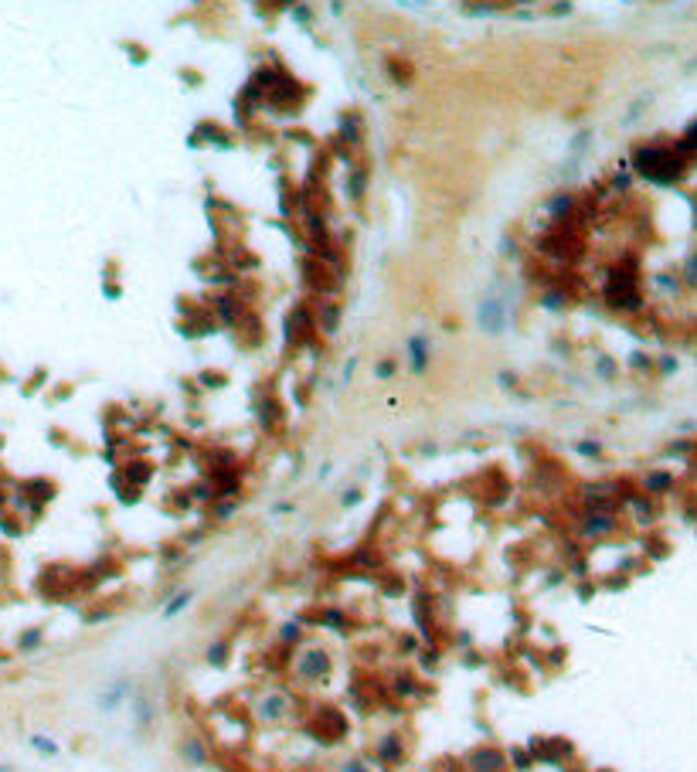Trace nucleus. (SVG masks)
I'll list each match as a JSON object with an SVG mask.
<instances>
[{"label": "nucleus", "instance_id": "obj_8", "mask_svg": "<svg viewBox=\"0 0 697 772\" xmlns=\"http://www.w3.org/2000/svg\"><path fill=\"white\" fill-rule=\"evenodd\" d=\"M129 691H133V684L129 680H116L113 687H106V694L99 698V708L102 711H116L123 701H129Z\"/></svg>", "mask_w": 697, "mask_h": 772}, {"label": "nucleus", "instance_id": "obj_19", "mask_svg": "<svg viewBox=\"0 0 697 772\" xmlns=\"http://www.w3.org/2000/svg\"><path fill=\"white\" fill-rule=\"evenodd\" d=\"M235 511H238V504H235V500H231V497H228V500H218V507H215V517H231L235 514Z\"/></svg>", "mask_w": 697, "mask_h": 772}, {"label": "nucleus", "instance_id": "obj_14", "mask_svg": "<svg viewBox=\"0 0 697 772\" xmlns=\"http://www.w3.org/2000/svg\"><path fill=\"white\" fill-rule=\"evenodd\" d=\"M204 657H208V664H211V667H224V664H228V657H231V643H228V640H211V646H208V653H204Z\"/></svg>", "mask_w": 697, "mask_h": 772}, {"label": "nucleus", "instance_id": "obj_13", "mask_svg": "<svg viewBox=\"0 0 697 772\" xmlns=\"http://www.w3.org/2000/svg\"><path fill=\"white\" fill-rule=\"evenodd\" d=\"M190 599H194V592L190 589H181V592H174V599L163 606V619H174V616H181V612L190 606Z\"/></svg>", "mask_w": 697, "mask_h": 772}, {"label": "nucleus", "instance_id": "obj_5", "mask_svg": "<svg viewBox=\"0 0 697 772\" xmlns=\"http://www.w3.org/2000/svg\"><path fill=\"white\" fill-rule=\"evenodd\" d=\"M375 759L381 766H402L405 762V739H402V732L381 735V741L375 745Z\"/></svg>", "mask_w": 697, "mask_h": 772}, {"label": "nucleus", "instance_id": "obj_21", "mask_svg": "<svg viewBox=\"0 0 697 772\" xmlns=\"http://www.w3.org/2000/svg\"><path fill=\"white\" fill-rule=\"evenodd\" d=\"M646 483H650V486H653V490H664V486H666V483H670V480H666L664 473H653V477H650V480H646Z\"/></svg>", "mask_w": 697, "mask_h": 772}, {"label": "nucleus", "instance_id": "obj_6", "mask_svg": "<svg viewBox=\"0 0 697 772\" xmlns=\"http://www.w3.org/2000/svg\"><path fill=\"white\" fill-rule=\"evenodd\" d=\"M289 711V698L286 694H265L259 701V721H279Z\"/></svg>", "mask_w": 697, "mask_h": 772}, {"label": "nucleus", "instance_id": "obj_4", "mask_svg": "<svg viewBox=\"0 0 697 772\" xmlns=\"http://www.w3.org/2000/svg\"><path fill=\"white\" fill-rule=\"evenodd\" d=\"M289 667H293V674L306 677V680H323V677L330 674V657H327L323 650H317V646H310V650H303Z\"/></svg>", "mask_w": 697, "mask_h": 772}, {"label": "nucleus", "instance_id": "obj_12", "mask_svg": "<svg viewBox=\"0 0 697 772\" xmlns=\"http://www.w3.org/2000/svg\"><path fill=\"white\" fill-rule=\"evenodd\" d=\"M507 762H510V772H527L531 766H534V759H531L527 745H510Z\"/></svg>", "mask_w": 697, "mask_h": 772}, {"label": "nucleus", "instance_id": "obj_3", "mask_svg": "<svg viewBox=\"0 0 697 772\" xmlns=\"http://www.w3.org/2000/svg\"><path fill=\"white\" fill-rule=\"evenodd\" d=\"M463 766H466V772H510L507 752L497 745H476Z\"/></svg>", "mask_w": 697, "mask_h": 772}, {"label": "nucleus", "instance_id": "obj_24", "mask_svg": "<svg viewBox=\"0 0 697 772\" xmlns=\"http://www.w3.org/2000/svg\"><path fill=\"white\" fill-rule=\"evenodd\" d=\"M687 279H691V283H697V258L691 262V269H687Z\"/></svg>", "mask_w": 697, "mask_h": 772}, {"label": "nucleus", "instance_id": "obj_9", "mask_svg": "<svg viewBox=\"0 0 697 772\" xmlns=\"http://www.w3.org/2000/svg\"><path fill=\"white\" fill-rule=\"evenodd\" d=\"M181 759L190 762V766H204V762H211V748L201 739H184L181 741Z\"/></svg>", "mask_w": 697, "mask_h": 772}, {"label": "nucleus", "instance_id": "obj_23", "mask_svg": "<svg viewBox=\"0 0 697 772\" xmlns=\"http://www.w3.org/2000/svg\"><path fill=\"white\" fill-rule=\"evenodd\" d=\"M357 497H361V493H357V490H350V493H344V504H347V507H354V504H357Z\"/></svg>", "mask_w": 697, "mask_h": 772}, {"label": "nucleus", "instance_id": "obj_2", "mask_svg": "<svg viewBox=\"0 0 697 772\" xmlns=\"http://www.w3.org/2000/svg\"><path fill=\"white\" fill-rule=\"evenodd\" d=\"M310 735L323 745H334V741H341L347 735V714L337 708H323L320 714L310 718Z\"/></svg>", "mask_w": 697, "mask_h": 772}, {"label": "nucleus", "instance_id": "obj_15", "mask_svg": "<svg viewBox=\"0 0 697 772\" xmlns=\"http://www.w3.org/2000/svg\"><path fill=\"white\" fill-rule=\"evenodd\" d=\"M409 354H412V371H425V361H429V344H425V337H415L412 344H409Z\"/></svg>", "mask_w": 697, "mask_h": 772}, {"label": "nucleus", "instance_id": "obj_10", "mask_svg": "<svg viewBox=\"0 0 697 772\" xmlns=\"http://www.w3.org/2000/svg\"><path fill=\"white\" fill-rule=\"evenodd\" d=\"M391 694L395 698H418L422 694V684H418V677L412 671H402V674L395 677V684H391Z\"/></svg>", "mask_w": 697, "mask_h": 772}, {"label": "nucleus", "instance_id": "obj_17", "mask_svg": "<svg viewBox=\"0 0 697 772\" xmlns=\"http://www.w3.org/2000/svg\"><path fill=\"white\" fill-rule=\"evenodd\" d=\"M41 637H44V630H41V626L24 630V633L17 637V650H34V646H41Z\"/></svg>", "mask_w": 697, "mask_h": 772}, {"label": "nucleus", "instance_id": "obj_20", "mask_svg": "<svg viewBox=\"0 0 697 772\" xmlns=\"http://www.w3.org/2000/svg\"><path fill=\"white\" fill-rule=\"evenodd\" d=\"M34 748H38V752H44V755H55V752H58V745H55V741L51 739H41V735H34Z\"/></svg>", "mask_w": 697, "mask_h": 772}, {"label": "nucleus", "instance_id": "obj_7", "mask_svg": "<svg viewBox=\"0 0 697 772\" xmlns=\"http://www.w3.org/2000/svg\"><path fill=\"white\" fill-rule=\"evenodd\" d=\"M612 517L602 514V511H592V514L582 520V538H605V534H612Z\"/></svg>", "mask_w": 697, "mask_h": 772}, {"label": "nucleus", "instance_id": "obj_18", "mask_svg": "<svg viewBox=\"0 0 697 772\" xmlns=\"http://www.w3.org/2000/svg\"><path fill=\"white\" fill-rule=\"evenodd\" d=\"M344 772H375V762L371 759H350V762H344Z\"/></svg>", "mask_w": 697, "mask_h": 772}, {"label": "nucleus", "instance_id": "obj_1", "mask_svg": "<svg viewBox=\"0 0 697 772\" xmlns=\"http://www.w3.org/2000/svg\"><path fill=\"white\" fill-rule=\"evenodd\" d=\"M527 752L534 759V766H565L568 759H575V745L561 735H534L527 741Z\"/></svg>", "mask_w": 697, "mask_h": 772}, {"label": "nucleus", "instance_id": "obj_22", "mask_svg": "<svg viewBox=\"0 0 697 772\" xmlns=\"http://www.w3.org/2000/svg\"><path fill=\"white\" fill-rule=\"evenodd\" d=\"M378 375H381V378L395 375V364H391V361H381V364H378Z\"/></svg>", "mask_w": 697, "mask_h": 772}, {"label": "nucleus", "instance_id": "obj_25", "mask_svg": "<svg viewBox=\"0 0 697 772\" xmlns=\"http://www.w3.org/2000/svg\"><path fill=\"white\" fill-rule=\"evenodd\" d=\"M602 772H609V769H602Z\"/></svg>", "mask_w": 697, "mask_h": 772}, {"label": "nucleus", "instance_id": "obj_11", "mask_svg": "<svg viewBox=\"0 0 697 772\" xmlns=\"http://www.w3.org/2000/svg\"><path fill=\"white\" fill-rule=\"evenodd\" d=\"M129 708L136 714V725H150L154 721V705L147 694H129Z\"/></svg>", "mask_w": 697, "mask_h": 772}, {"label": "nucleus", "instance_id": "obj_16", "mask_svg": "<svg viewBox=\"0 0 697 772\" xmlns=\"http://www.w3.org/2000/svg\"><path fill=\"white\" fill-rule=\"evenodd\" d=\"M279 643L289 646V650L303 643V619H300V623H286L283 630H279Z\"/></svg>", "mask_w": 697, "mask_h": 772}]
</instances>
